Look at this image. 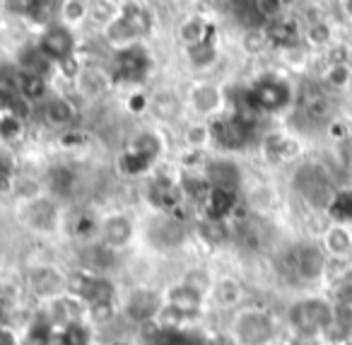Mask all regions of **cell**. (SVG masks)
<instances>
[{
  "label": "cell",
  "mask_w": 352,
  "mask_h": 345,
  "mask_svg": "<svg viewBox=\"0 0 352 345\" xmlns=\"http://www.w3.org/2000/svg\"><path fill=\"white\" fill-rule=\"evenodd\" d=\"M227 333L236 345H273L278 335V324L273 314L261 306H241L234 311Z\"/></svg>",
  "instance_id": "6da1fadb"
},
{
  "label": "cell",
  "mask_w": 352,
  "mask_h": 345,
  "mask_svg": "<svg viewBox=\"0 0 352 345\" xmlns=\"http://www.w3.org/2000/svg\"><path fill=\"white\" fill-rule=\"evenodd\" d=\"M280 266L287 278L297 282H314L326 275L328 271V256L326 249H321L314 242H302L289 247L280 258Z\"/></svg>",
  "instance_id": "7a4b0ae2"
},
{
  "label": "cell",
  "mask_w": 352,
  "mask_h": 345,
  "mask_svg": "<svg viewBox=\"0 0 352 345\" xmlns=\"http://www.w3.org/2000/svg\"><path fill=\"white\" fill-rule=\"evenodd\" d=\"M287 321L294 333L307 340L314 335L328 333V328L336 321V309L321 297H307V300H299L289 306Z\"/></svg>",
  "instance_id": "3957f363"
},
{
  "label": "cell",
  "mask_w": 352,
  "mask_h": 345,
  "mask_svg": "<svg viewBox=\"0 0 352 345\" xmlns=\"http://www.w3.org/2000/svg\"><path fill=\"white\" fill-rule=\"evenodd\" d=\"M17 218L30 232L39 237H51L60 229L63 218H60L58 200L54 196H36L32 200H20L17 203Z\"/></svg>",
  "instance_id": "277c9868"
},
{
  "label": "cell",
  "mask_w": 352,
  "mask_h": 345,
  "mask_svg": "<svg viewBox=\"0 0 352 345\" xmlns=\"http://www.w3.org/2000/svg\"><path fill=\"white\" fill-rule=\"evenodd\" d=\"M246 112H265L275 114L283 112L292 104V87L287 80L278 78V75H265L251 90L244 92Z\"/></svg>",
  "instance_id": "5b68a950"
},
{
  "label": "cell",
  "mask_w": 352,
  "mask_h": 345,
  "mask_svg": "<svg viewBox=\"0 0 352 345\" xmlns=\"http://www.w3.org/2000/svg\"><path fill=\"white\" fill-rule=\"evenodd\" d=\"M160 152H162V138L152 131H142L133 138L131 145L121 155L118 169L126 176H140L145 171H150V167L157 162Z\"/></svg>",
  "instance_id": "8992f818"
},
{
  "label": "cell",
  "mask_w": 352,
  "mask_h": 345,
  "mask_svg": "<svg viewBox=\"0 0 352 345\" xmlns=\"http://www.w3.org/2000/svg\"><path fill=\"white\" fill-rule=\"evenodd\" d=\"M147 244L155 251H176L182 249L188 239V229L184 224V220L174 213H157L155 220H150L145 229Z\"/></svg>",
  "instance_id": "52a82bcc"
},
{
  "label": "cell",
  "mask_w": 352,
  "mask_h": 345,
  "mask_svg": "<svg viewBox=\"0 0 352 345\" xmlns=\"http://www.w3.org/2000/svg\"><path fill=\"white\" fill-rule=\"evenodd\" d=\"M208 126H210L212 140L225 147V150L246 147L251 140V133H254V121H251L246 112H234L232 116L212 118Z\"/></svg>",
  "instance_id": "ba28073f"
},
{
  "label": "cell",
  "mask_w": 352,
  "mask_h": 345,
  "mask_svg": "<svg viewBox=\"0 0 352 345\" xmlns=\"http://www.w3.org/2000/svg\"><path fill=\"white\" fill-rule=\"evenodd\" d=\"M294 189L299 191L304 200L314 208H328V203L336 196V189L331 184V176L318 165H304L294 174Z\"/></svg>",
  "instance_id": "9c48e42d"
},
{
  "label": "cell",
  "mask_w": 352,
  "mask_h": 345,
  "mask_svg": "<svg viewBox=\"0 0 352 345\" xmlns=\"http://www.w3.org/2000/svg\"><path fill=\"white\" fill-rule=\"evenodd\" d=\"M27 287H30V292L36 300L49 304V302L68 295V275L58 266L39 263V266L30 268V273H27Z\"/></svg>",
  "instance_id": "30bf717a"
},
{
  "label": "cell",
  "mask_w": 352,
  "mask_h": 345,
  "mask_svg": "<svg viewBox=\"0 0 352 345\" xmlns=\"http://www.w3.org/2000/svg\"><path fill=\"white\" fill-rule=\"evenodd\" d=\"M208 297L201 290H196L193 285H188L186 280H179L174 285H169L162 292V304L171 306V309L182 311L186 319H196L206 311L208 306Z\"/></svg>",
  "instance_id": "8fae6325"
},
{
  "label": "cell",
  "mask_w": 352,
  "mask_h": 345,
  "mask_svg": "<svg viewBox=\"0 0 352 345\" xmlns=\"http://www.w3.org/2000/svg\"><path fill=\"white\" fill-rule=\"evenodd\" d=\"M113 68H116L118 80L142 83V80H147V75H150V70H152V59L145 46L133 44V46H128V49L116 51V56H113Z\"/></svg>",
  "instance_id": "7c38bea8"
},
{
  "label": "cell",
  "mask_w": 352,
  "mask_h": 345,
  "mask_svg": "<svg viewBox=\"0 0 352 345\" xmlns=\"http://www.w3.org/2000/svg\"><path fill=\"white\" fill-rule=\"evenodd\" d=\"M39 51L51 61L54 65L75 56V34L70 32L68 25H51L39 36Z\"/></svg>",
  "instance_id": "4fadbf2b"
},
{
  "label": "cell",
  "mask_w": 352,
  "mask_h": 345,
  "mask_svg": "<svg viewBox=\"0 0 352 345\" xmlns=\"http://www.w3.org/2000/svg\"><path fill=\"white\" fill-rule=\"evenodd\" d=\"M126 314L131 316L135 324L145 326V324H152L157 319L162 309V295L155 290H147V287H135L131 290V295L126 297Z\"/></svg>",
  "instance_id": "5bb4252c"
},
{
  "label": "cell",
  "mask_w": 352,
  "mask_h": 345,
  "mask_svg": "<svg viewBox=\"0 0 352 345\" xmlns=\"http://www.w3.org/2000/svg\"><path fill=\"white\" fill-rule=\"evenodd\" d=\"M99 239L102 244H107L113 251H121L128 244L135 239V224L128 215L123 213H113L99 222Z\"/></svg>",
  "instance_id": "9a60e30c"
},
{
  "label": "cell",
  "mask_w": 352,
  "mask_h": 345,
  "mask_svg": "<svg viewBox=\"0 0 352 345\" xmlns=\"http://www.w3.org/2000/svg\"><path fill=\"white\" fill-rule=\"evenodd\" d=\"M147 200H150L152 208H157V213H176V208H182L186 196H184L182 184L160 176V179L152 181L150 191H147Z\"/></svg>",
  "instance_id": "2e32d148"
},
{
  "label": "cell",
  "mask_w": 352,
  "mask_h": 345,
  "mask_svg": "<svg viewBox=\"0 0 352 345\" xmlns=\"http://www.w3.org/2000/svg\"><path fill=\"white\" fill-rule=\"evenodd\" d=\"M206 179L212 189L236 191L241 184V171H239V167L230 160H212L206 165Z\"/></svg>",
  "instance_id": "e0dca14e"
},
{
  "label": "cell",
  "mask_w": 352,
  "mask_h": 345,
  "mask_svg": "<svg viewBox=\"0 0 352 345\" xmlns=\"http://www.w3.org/2000/svg\"><path fill=\"white\" fill-rule=\"evenodd\" d=\"M236 208V191H227V189H212L208 198L203 200V213H206V220H212V222H225Z\"/></svg>",
  "instance_id": "ac0fdd59"
},
{
  "label": "cell",
  "mask_w": 352,
  "mask_h": 345,
  "mask_svg": "<svg viewBox=\"0 0 352 345\" xmlns=\"http://www.w3.org/2000/svg\"><path fill=\"white\" fill-rule=\"evenodd\" d=\"M188 102H191V109L201 116H215L222 107V92L220 87L210 83H201L188 92Z\"/></svg>",
  "instance_id": "d6986e66"
},
{
  "label": "cell",
  "mask_w": 352,
  "mask_h": 345,
  "mask_svg": "<svg viewBox=\"0 0 352 345\" xmlns=\"http://www.w3.org/2000/svg\"><path fill=\"white\" fill-rule=\"evenodd\" d=\"M241 297H244V290H241L239 280H234V278H230V275L215 278L212 290H210V302H215L222 309H234L241 302Z\"/></svg>",
  "instance_id": "ffe728a7"
},
{
  "label": "cell",
  "mask_w": 352,
  "mask_h": 345,
  "mask_svg": "<svg viewBox=\"0 0 352 345\" xmlns=\"http://www.w3.org/2000/svg\"><path fill=\"white\" fill-rule=\"evenodd\" d=\"M179 39L186 44V49L188 46L203 44V41H215V27L208 25L203 17H188L179 27Z\"/></svg>",
  "instance_id": "44dd1931"
},
{
  "label": "cell",
  "mask_w": 352,
  "mask_h": 345,
  "mask_svg": "<svg viewBox=\"0 0 352 345\" xmlns=\"http://www.w3.org/2000/svg\"><path fill=\"white\" fill-rule=\"evenodd\" d=\"M46 184H49V191L54 198H65V196H70L75 191L78 174H75V169H70V167L56 165V167H51L49 174H46Z\"/></svg>",
  "instance_id": "7402d4cb"
},
{
  "label": "cell",
  "mask_w": 352,
  "mask_h": 345,
  "mask_svg": "<svg viewBox=\"0 0 352 345\" xmlns=\"http://www.w3.org/2000/svg\"><path fill=\"white\" fill-rule=\"evenodd\" d=\"M75 107L70 99L65 97H51L49 102L44 104V121L54 128H65L75 121Z\"/></svg>",
  "instance_id": "603a6c76"
},
{
  "label": "cell",
  "mask_w": 352,
  "mask_h": 345,
  "mask_svg": "<svg viewBox=\"0 0 352 345\" xmlns=\"http://www.w3.org/2000/svg\"><path fill=\"white\" fill-rule=\"evenodd\" d=\"M51 345H92V331L85 321L58 326L51 335Z\"/></svg>",
  "instance_id": "cb8c5ba5"
},
{
  "label": "cell",
  "mask_w": 352,
  "mask_h": 345,
  "mask_svg": "<svg viewBox=\"0 0 352 345\" xmlns=\"http://www.w3.org/2000/svg\"><path fill=\"white\" fill-rule=\"evenodd\" d=\"M263 150L270 162H287L299 152V145L297 140L283 136V133H273L263 140Z\"/></svg>",
  "instance_id": "d4e9b609"
},
{
  "label": "cell",
  "mask_w": 352,
  "mask_h": 345,
  "mask_svg": "<svg viewBox=\"0 0 352 345\" xmlns=\"http://www.w3.org/2000/svg\"><path fill=\"white\" fill-rule=\"evenodd\" d=\"M104 32H107L109 44L116 46L118 51L133 46V44H135V39H138V34H140V32L135 30V25H133V22H128V20H123L121 15H118L116 20L109 22Z\"/></svg>",
  "instance_id": "484cf974"
},
{
  "label": "cell",
  "mask_w": 352,
  "mask_h": 345,
  "mask_svg": "<svg viewBox=\"0 0 352 345\" xmlns=\"http://www.w3.org/2000/svg\"><path fill=\"white\" fill-rule=\"evenodd\" d=\"M323 242H326V251L336 258L350 256L352 253V234L347 232L345 224H333L331 229H326Z\"/></svg>",
  "instance_id": "4316f807"
},
{
  "label": "cell",
  "mask_w": 352,
  "mask_h": 345,
  "mask_svg": "<svg viewBox=\"0 0 352 345\" xmlns=\"http://www.w3.org/2000/svg\"><path fill=\"white\" fill-rule=\"evenodd\" d=\"M49 92V83H46L44 75H36V73H22L20 75V83H17V94L22 99H27L30 104L41 102Z\"/></svg>",
  "instance_id": "83f0119b"
},
{
  "label": "cell",
  "mask_w": 352,
  "mask_h": 345,
  "mask_svg": "<svg viewBox=\"0 0 352 345\" xmlns=\"http://www.w3.org/2000/svg\"><path fill=\"white\" fill-rule=\"evenodd\" d=\"M150 109L160 121H174L182 114V102L174 92H157L150 97Z\"/></svg>",
  "instance_id": "f1b7e54d"
},
{
  "label": "cell",
  "mask_w": 352,
  "mask_h": 345,
  "mask_svg": "<svg viewBox=\"0 0 352 345\" xmlns=\"http://www.w3.org/2000/svg\"><path fill=\"white\" fill-rule=\"evenodd\" d=\"M25 12H27V17H30L32 25L51 27L54 15L60 12V6H58V0H30Z\"/></svg>",
  "instance_id": "f546056e"
},
{
  "label": "cell",
  "mask_w": 352,
  "mask_h": 345,
  "mask_svg": "<svg viewBox=\"0 0 352 345\" xmlns=\"http://www.w3.org/2000/svg\"><path fill=\"white\" fill-rule=\"evenodd\" d=\"M326 213L336 220V224H347L352 222V189L336 191L333 200L328 203Z\"/></svg>",
  "instance_id": "4dcf8cb0"
},
{
  "label": "cell",
  "mask_w": 352,
  "mask_h": 345,
  "mask_svg": "<svg viewBox=\"0 0 352 345\" xmlns=\"http://www.w3.org/2000/svg\"><path fill=\"white\" fill-rule=\"evenodd\" d=\"M80 90H82L85 94H89V97H97V94L107 92L109 87V75H104L102 70H82L80 73Z\"/></svg>",
  "instance_id": "1f68e13d"
},
{
  "label": "cell",
  "mask_w": 352,
  "mask_h": 345,
  "mask_svg": "<svg viewBox=\"0 0 352 345\" xmlns=\"http://www.w3.org/2000/svg\"><path fill=\"white\" fill-rule=\"evenodd\" d=\"M186 54H188V61H191L193 68H208V65L215 63L217 46H215V41H203V44L188 46Z\"/></svg>",
  "instance_id": "d6a6232c"
},
{
  "label": "cell",
  "mask_w": 352,
  "mask_h": 345,
  "mask_svg": "<svg viewBox=\"0 0 352 345\" xmlns=\"http://www.w3.org/2000/svg\"><path fill=\"white\" fill-rule=\"evenodd\" d=\"M265 36H268V41H273L278 46H294V41H297V27H294V22L278 20L268 27V34Z\"/></svg>",
  "instance_id": "836d02e7"
},
{
  "label": "cell",
  "mask_w": 352,
  "mask_h": 345,
  "mask_svg": "<svg viewBox=\"0 0 352 345\" xmlns=\"http://www.w3.org/2000/svg\"><path fill=\"white\" fill-rule=\"evenodd\" d=\"M184 140H186V145L191 147V150H196V152L203 150V147L212 140L210 126H208V123H191V126L186 128V133H184Z\"/></svg>",
  "instance_id": "e575fe53"
},
{
  "label": "cell",
  "mask_w": 352,
  "mask_h": 345,
  "mask_svg": "<svg viewBox=\"0 0 352 345\" xmlns=\"http://www.w3.org/2000/svg\"><path fill=\"white\" fill-rule=\"evenodd\" d=\"M326 80L328 85H333V87H347V83L352 80V65L347 63V61H336V63H331V68L326 70Z\"/></svg>",
  "instance_id": "d590c367"
},
{
  "label": "cell",
  "mask_w": 352,
  "mask_h": 345,
  "mask_svg": "<svg viewBox=\"0 0 352 345\" xmlns=\"http://www.w3.org/2000/svg\"><path fill=\"white\" fill-rule=\"evenodd\" d=\"M17 181L15 162L8 155H0V194H12Z\"/></svg>",
  "instance_id": "8d00e7d4"
},
{
  "label": "cell",
  "mask_w": 352,
  "mask_h": 345,
  "mask_svg": "<svg viewBox=\"0 0 352 345\" xmlns=\"http://www.w3.org/2000/svg\"><path fill=\"white\" fill-rule=\"evenodd\" d=\"M22 136V118L15 114H0V140H17Z\"/></svg>",
  "instance_id": "74e56055"
},
{
  "label": "cell",
  "mask_w": 352,
  "mask_h": 345,
  "mask_svg": "<svg viewBox=\"0 0 352 345\" xmlns=\"http://www.w3.org/2000/svg\"><path fill=\"white\" fill-rule=\"evenodd\" d=\"M60 15H63V20L68 25H78L87 15V6H85L82 0H65L63 6H60Z\"/></svg>",
  "instance_id": "f35d334b"
},
{
  "label": "cell",
  "mask_w": 352,
  "mask_h": 345,
  "mask_svg": "<svg viewBox=\"0 0 352 345\" xmlns=\"http://www.w3.org/2000/svg\"><path fill=\"white\" fill-rule=\"evenodd\" d=\"M89 10H92L94 20L104 22V25H109V22L116 20V17H118V6H113L111 0H94Z\"/></svg>",
  "instance_id": "ab89813d"
},
{
  "label": "cell",
  "mask_w": 352,
  "mask_h": 345,
  "mask_svg": "<svg viewBox=\"0 0 352 345\" xmlns=\"http://www.w3.org/2000/svg\"><path fill=\"white\" fill-rule=\"evenodd\" d=\"M283 8H285V0H256V10H258V15L265 22L278 17L283 12Z\"/></svg>",
  "instance_id": "60d3db41"
},
{
  "label": "cell",
  "mask_w": 352,
  "mask_h": 345,
  "mask_svg": "<svg viewBox=\"0 0 352 345\" xmlns=\"http://www.w3.org/2000/svg\"><path fill=\"white\" fill-rule=\"evenodd\" d=\"M307 39L311 41L314 46H323V44H328V41H331V27L323 25V22H316V25L309 27Z\"/></svg>",
  "instance_id": "b9f144b4"
},
{
  "label": "cell",
  "mask_w": 352,
  "mask_h": 345,
  "mask_svg": "<svg viewBox=\"0 0 352 345\" xmlns=\"http://www.w3.org/2000/svg\"><path fill=\"white\" fill-rule=\"evenodd\" d=\"M265 41H268V36H265V34H261V32L256 30V32H249V34H246L244 46L251 51V54H258V51L263 49V44H265Z\"/></svg>",
  "instance_id": "7bdbcfd3"
},
{
  "label": "cell",
  "mask_w": 352,
  "mask_h": 345,
  "mask_svg": "<svg viewBox=\"0 0 352 345\" xmlns=\"http://www.w3.org/2000/svg\"><path fill=\"white\" fill-rule=\"evenodd\" d=\"M128 109L131 112H135V114H140V112H147L150 109V97H145V94H133L131 99H128Z\"/></svg>",
  "instance_id": "ee69618b"
},
{
  "label": "cell",
  "mask_w": 352,
  "mask_h": 345,
  "mask_svg": "<svg viewBox=\"0 0 352 345\" xmlns=\"http://www.w3.org/2000/svg\"><path fill=\"white\" fill-rule=\"evenodd\" d=\"M0 345H20V335L8 324H0Z\"/></svg>",
  "instance_id": "f6af8a7d"
},
{
  "label": "cell",
  "mask_w": 352,
  "mask_h": 345,
  "mask_svg": "<svg viewBox=\"0 0 352 345\" xmlns=\"http://www.w3.org/2000/svg\"><path fill=\"white\" fill-rule=\"evenodd\" d=\"M60 145H63V147H80V145H85V133H80V131L63 133V138H60Z\"/></svg>",
  "instance_id": "bcb514c9"
},
{
  "label": "cell",
  "mask_w": 352,
  "mask_h": 345,
  "mask_svg": "<svg viewBox=\"0 0 352 345\" xmlns=\"http://www.w3.org/2000/svg\"><path fill=\"white\" fill-rule=\"evenodd\" d=\"M208 345H236V343L230 333H220V335H215V338H208Z\"/></svg>",
  "instance_id": "7dc6e473"
},
{
  "label": "cell",
  "mask_w": 352,
  "mask_h": 345,
  "mask_svg": "<svg viewBox=\"0 0 352 345\" xmlns=\"http://www.w3.org/2000/svg\"><path fill=\"white\" fill-rule=\"evenodd\" d=\"M342 6H345V12L352 17V0H342Z\"/></svg>",
  "instance_id": "c3c4849f"
},
{
  "label": "cell",
  "mask_w": 352,
  "mask_h": 345,
  "mask_svg": "<svg viewBox=\"0 0 352 345\" xmlns=\"http://www.w3.org/2000/svg\"><path fill=\"white\" fill-rule=\"evenodd\" d=\"M292 345H311V343H309V340H304V338H297Z\"/></svg>",
  "instance_id": "681fc988"
},
{
  "label": "cell",
  "mask_w": 352,
  "mask_h": 345,
  "mask_svg": "<svg viewBox=\"0 0 352 345\" xmlns=\"http://www.w3.org/2000/svg\"><path fill=\"white\" fill-rule=\"evenodd\" d=\"M340 345H352V338H347V340H340Z\"/></svg>",
  "instance_id": "f907efd6"
},
{
  "label": "cell",
  "mask_w": 352,
  "mask_h": 345,
  "mask_svg": "<svg viewBox=\"0 0 352 345\" xmlns=\"http://www.w3.org/2000/svg\"><path fill=\"white\" fill-rule=\"evenodd\" d=\"M350 63H352V54H350Z\"/></svg>",
  "instance_id": "816d5d0a"
}]
</instances>
